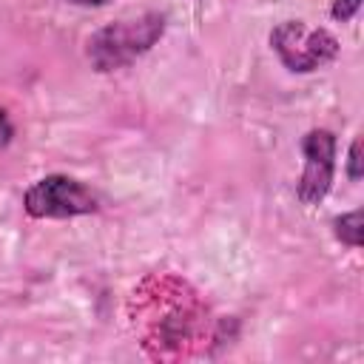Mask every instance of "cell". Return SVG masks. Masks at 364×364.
Returning <instances> with one entry per match:
<instances>
[{
  "instance_id": "cell-1",
  "label": "cell",
  "mask_w": 364,
  "mask_h": 364,
  "mask_svg": "<svg viewBox=\"0 0 364 364\" xmlns=\"http://www.w3.org/2000/svg\"><path fill=\"white\" fill-rule=\"evenodd\" d=\"M165 31V14L148 11L131 20H117L88 40V60L97 71H117L142 57Z\"/></svg>"
},
{
  "instance_id": "cell-2",
  "label": "cell",
  "mask_w": 364,
  "mask_h": 364,
  "mask_svg": "<svg viewBox=\"0 0 364 364\" xmlns=\"http://www.w3.org/2000/svg\"><path fill=\"white\" fill-rule=\"evenodd\" d=\"M270 46L293 74H310L338 57V40L327 28H307L301 20H284L270 31Z\"/></svg>"
},
{
  "instance_id": "cell-3",
  "label": "cell",
  "mask_w": 364,
  "mask_h": 364,
  "mask_svg": "<svg viewBox=\"0 0 364 364\" xmlns=\"http://www.w3.org/2000/svg\"><path fill=\"white\" fill-rule=\"evenodd\" d=\"M23 208L34 219H71V216L94 213L97 196L80 179L65 176V173H51V176L37 179L26 191Z\"/></svg>"
},
{
  "instance_id": "cell-4",
  "label": "cell",
  "mask_w": 364,
  "mask_h": 364,
  "mask_svg": "<svg viewBox=\"0 0 364 364\" xmlns=\"http://www.w3.org/2000/svg\"><path fill=\"white\" fill-rule=\"evenodd\" d=\"M301 154H304V171L299 176L296 193L304 205H318L333 185L336 136L327 128H313L301 136Z\"/></svg>"
},
{
  "instance_id": "cell-5",
  "label": "cell",
  "mask_w": 364,
  "mask_h": 364,
  "mask_svg": "<svg viewBox=\"0 0 364 364\" xmlns=\"http://www.w3.org/2000/svg\"><path fill=\"white\" fill-rule=\"evenodd\" d=\"M333 233L341 245L347 247H361V239H364V222H361V210H350L344 216H338L333 222Z\"/></svg>"
},
{
  "instance_id": "cell-6",
  "label": "cell",
  "mask_w": 364,
  "mask_h": 364,
  "mask_svg": "<svg viewBox=\"0 0 364 364\" xmlns=\"http://www.w3.org/2000/svg\"><path fill=\"white\" fill-rule=\"evenodd\" d=\"M361 136H355L353 139V145H350V154H347V176L353 179V182H358L361 179Z\"/></svg>"
},
{
  "instance_id": "cell-7",
  "label": "cell",
  "mask_w": 364,
  "mask_h": 364,
  "mask_svg": "<svg viewBox=\"0 0 364 364\" xmlns=\"http://www.w3.org/2000/svg\"><path fill=\"white\" fill-rule=\"evenodd\" d=\"M358 6H361V0H336V3H333V9H330V14H333V20L347 23V20L358 11Z\"/></svg>"
},
{
  "instance_id": "cell-8",
  "label": "cell",
  "mask_w": 364,
  "mask_h": 364,
  "mask_svg": "<svg viewBox=\"0 0 364 364\" xmlns=\"http://www.w3.org/2000/svg\"><path fill=\"white\" fill-rule=\"evenodd\" d=\"M9 136H11V125H9L6 114L0 111V145H6V142H9Z\"/></svg>"
},
{
  "instance_id": "cell-9",
  "label": "cell",
  "mask_w": 364,
  "mask_h": 364,
  "mask_svg": "<svg viewBox=\"0 0 364 364\" xmlns=\"http://www.w3.org/2000/svg\"><path fill=\"white\" fill-rule=\"evenodd\" d=\"M71 3H77V6H102L108 0H71Z\"/></svg>"
}]
</instances>
